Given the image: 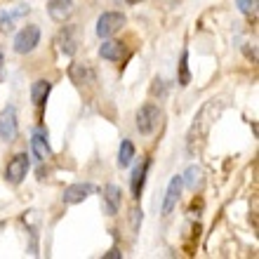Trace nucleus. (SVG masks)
<instances>
[{
    "mask_svg": "<svg viewBox=\"0 0 259 259\" xmlns=\"http://www.w3.org/2000/svg\"><path fill=\"white\" fill-rule=\"evenodd\" d=\"M219 113H222V102H219V99H210V102L196 113L193 125H191V130H189V137H186V151H189L191 156H198V153L203 151L205 142H207V135H210V127L214 125Z\"/></svg>",
    "mask_w": 259,
    "mask_h": 259,
    "instance_id": "nucleus-1",
    "label": "nucleus"
},
{
    "mask_svg": "<svg viewBox=\"0 0 259 259\" xmlns=\"http://www.w3.org/2000/svg\"><path fill=\"white\" fill-rule=\"evenodd\" d=\"M160 109H158L156 104H144L142 109L137 111V130H139V135H153L160 123Z\"/></svg>",
    "mask_w": 259,
    "mask_h": 259,
    "instance_id": "nucleus-2",
    "label": "nucleus"
},
{
    "mask_svg": "<svg viewBox=\"0 0 259 259\" xmlns=\"http://www.w3.org/2000/svg\"><path fill=\"white\" fill-rule=\"evenodd\" d=\"M38 42H40V28L35 24H28L14 38V52L17 55H28V52H33L38 48Z\"/></svg>",
    "mask_w": 259,
    "mask_h": 259,
    "instance_id": "nucleus-3",
    "label": "nucleus"
},
{
    "mask_svg": "<svg viewBox=\"0 0 259 259\" xmlns=\"http://www.w3.org/2000/svg\"><path fill=\"white\" fill-rule=\"evenodd\" d=\"M125 21L127 19H125L123 12H104L97 19V35L99 38H111L125 26Z\"/></svg>",
    "mask_w": 259,
    "mask_h": 259,
    "instance_id": "nucleus-4",
    "label": "nucleus"
},
{
    "mask_svg": "<svg viewBox=\"0 0 259 259\" xmlns=\"http://www.w3.org/2000/svg\"><path fill=\"white\" fill-rule=\"evenodd\" d=\"M28 167H31V160H28L26 153H17V156L7 163L5 167V179L10 184H21L28 175Z\"/></svg>",
    "mask_w": 259,
    "mask_h": 259,
    "instance_id": "nucleus-5",
    "label": "nucleus"
},
{
    "mask_svg": "<svg viewBox=\"0 0 259 259\" xmlns=\"http://www.w3.org/2000/svg\"><path fill=\"white\" fill-rule=\"evenodd\" d=\"M19 132V123H17V109L14 106H5L0 111V139L3 142H14Z\"/></svg>",
    "mask_w": 259,
    "mask_h": 259,
    "instance_id": "nucleus-6",
    "label": "nucleus"
},
{
    "mask_svg": "<svg viewBox=\"0 0 259 259\" xmlns=\"http://www.w3.org/2000/svg\"><path fill=\"white\" fill-rule=\"evenodd\" d=\"M31 151H33L35 160H50L52 158V149H50V139H48V130L45 127H35L31 132Z\"/></svg>",
    "mask_w": 259,
    "mask_h": 259,
    "instance_id": "nucleus-7",
    "label": "nucleus"
},
{
    "mask_svg": "<svg viewBox=\"0 0 259 259\" xmlns=\"http://www.w3.org/2000/svg\"><path fill=\"white\" fill-rule=\"evenodd\" d=\"M182 189H184L182 175L172 177L170 184H167V191H165V198H163V207H160L163 217H170L172 212H175V207H177V203H179V196H182Z\"/></svg>",
    "mask_w": 259,
    "mask_h": 259,
    "instance_id": "nucleus-8",
    "label": "nucleus"
},
{
    "mask_svg": "<svg viewBox=\"0 0 259 259\" xmlns=\"http://www.w3.org/2000/svg\"><path fill=\"white\" fill-rule=\"evenodd\" d=\"M68 78H71V82L82 88V85H92L97 80V73L88 62H75L68 66Z\"/></svg>",
    "mask_w": 259,
    "mask_h": 259,
    "instance_id": "nucleus-9",
    "label": "nucleus"
},
{
    "mask_svg": "<svg viewBox=\"0 0 259 259\" xmlns=\"http://www.w3.org/2000/svg\"><path fill=\"white\" fill-rule=\"evenodd\" d=\"M104 212L109 214V217H116L118 212H120V205H123V191H120V186L116 184H109L104 189Z\"/></svg>",
    "mask_w": 259,
    "mask_h": 259,
    "instance_id": "nucleus-10",
    "label": "nucleus"
},
{
    "mask_svg": "<svg viewBox=\"0 0 259 259\" xmlns=\"http://www.w3.org/2000/svg\"><path fill=\"white\" fill-rule=\"evenodd\" d=\"M57 45H59V52L66 57H73L75 50H78V28L75 26H64L57 35Z\"/></svg>",
    "mask_w": 259,
    "mask_h": 259,
    "instance_id": "nucleus-11",
    "label": "nucleus"
},
{
    "mask_svg": "<svg viewBox=\"0 0 259 259\" xmlns=\"http://www.w3.org/2000/svg\"><path fill=\"white\" fill-rule=\"evenodd\" d=\"M92 193H95V186L90 184V182H85V184H82V182H78V184H71L66 191H64L62 200L66 205H75V203H82V200H85V198H90Z\"/></svg>",
    "mask_w": 259,
    "mask_h": 259,
    "instance_id": "nucleus-12",
    "label": "nucleus"
},
{
    "mask_svg": "<svg viewBox=\"0 0 259 259\" xmlns=\"http://www.w3.org/2000/svg\"><path fill=\"white\" fill-rule=\"evenodd\" d=\"M48 14H50V19H55L57 24H64L73 14V0H50Z\"/></svg>",
    "mask_w": 259,
    "mask_h": 259,
    "instance_id": "nucleus-13",
    "label": "nucleus"
},
{
    "mask_svg": "<svg viewBox=\"0 0 259 259\" xmlns=\"http://www.w3.org/2000/svg\"><path fill=\"white\" fill-rule=\"evenodd\" d=\"M149 167H151V160H149V158H144L142 163L132 170L130 189H132V196H135V198L142 196V189H144V182H146V175H149Z\"/></svg>",
    "mask_w": 259,
    "mask_h": 259,
    "instance_id": "nucleus-14",
    "label": "nucleus"
},
{
    "mask_svg": "<svg viewBox=\"0 0 259 259\" xmlns=\"http://www.w3.org/2000/svg\"><path fill=\"white\" fill-rule=\"evenodd\" d=\"M125 55H127V48L120 40H106L99 48V57L106 62H120V59H125Z\"/></svg>",
    "mask_w": 259,
    "mask_h": 259,
    "instance_id": "nucleus-15",
    "label": "nucleus"
},
{
    "mask_svg": "<svg viewBox=\"0 0 259 259\" xmlns=\"http://www.w3.org/2000/svg\"><path fill=\"white\" fill-rule=\"evenodd\" d=\"M24 14H28V5H17L7 12H0V33H7L14 28V21L21 19Z\"/></svg>",
    "mask_w": 259,
    "mask_h": 259,
    "instance_id": "nucleus-16",
    "label": "nucleus"
},
{
    "mask_svg": "<svg viewBox=\"0 0 259 259\" xmlns=\"http://www.w3.org/2000/svg\"><path fill=\"white\" fill-rule=\"evenodd\" d=\"M50 92H52V82L50 80H35L33 82V88H31V102H33L35 109H42V106H45Z\"/></svg>",
    "mask_w": 259,
    "mask_h": 259,
    "instance_id": "nucleus-17",
    "label": "nucleus"
},
{
    "mask_svg": "<svg viewBox=\"0 0 259 259\" xmlns=\"http://www.w3.org/2000/svg\"><path fill=\"white\" fill-rule=\"evenodd\" d=\"M132 158H135V144L130 142V139H123L120 142V149H118V165L120 167H127L132 163Z\"/></svg>",
    "mask_w": 259,
    "mask_h": 259,
    "instance_id": "nucleus-18",
    "label": "nucleus"
},
{
    "mask_svg": "<svg viewBox=\"0 0 259 259\" xmlns=\"http://www.w3.org/2000/svg\"><path fill=\"white\" fill-rule=\"evenodd\" d=\"M200 177H203V172H200V167L198 165H191L189 170L182 175V182H184L189 189H196L198 184H200Z\"/></svg>",
    "mask_w": 259,
    "mask_h": 259,
    "instance_id": "nucleus-19",
    "label": "nucleus"
},
{
    "mask_svg": "<svg viewBox=\"0 0 259 259\" xmlns=\"http://www.w3.org/2000/svg\"><path fill=\"white\" fill-rule=\"evenodd\" d=\"M191 75H189V52H182V62H179V85H189Z\"/></svg>",
    "mask_w": 259,
    "mask_h": 259,
    "instance_id": "nucleus-20",
    "label": "nucleus"
},
{
    "mask_svg": "<svg viewBox=\"0 0 259 259\" xmlns=\"http://www.w3.org/2000/svg\"><path fill=\"white\" fill-rule=\"evenodd\" d=\"M238 3V10L243 14H247V17H252L254 12H257V0H236Z\"/></svg>",
    "mask_w": 259,
    "mask_h": 259,
    "instance_id": "nucleus-21",
    "label": "nucleus"
},
{
    "mask_svg": "<svg viewBox=\"0 0 259 259\" xmlns=\"http://www.w3.org/2000/svg\"><path fill=\"white\" fill-rule=\"evenodd\" d=\"M139 224H142V210H137V207H135V210H132V229L137 231V229H139Z\"/></svg>",
    "mask_w": 259,
    "mask_h": 259,
    "instance_id": "nucleus-22",
    "label": "nucleus"
},
{
    "mask_svg": "<svg viewBox=\"0 0 259 259\" xmlns=\"http://www.w3.org/2000/svg\"><path fill=\"white\" fill-rule=\"evenodd\" d=\"M118 257H120V250H118V247H111L109 252L104 254V259H118Z\"/></svg>",
    "mask_w": 259,
    "mask_h": 259,
    "instance_id": "nucleus-23",
    "label": "nucleus"
},
{
    "mask_svg": "<svg viewBox=\"0 0 259 259\" xmlns=\"http://www.w3.org/2000/svg\"><path fill=\"white\" fill-rule=\"evenodd\" d=\"M0 68H3V52H0Z\"/></svg>",
    "mask_w": 259,
    "mask_h": 259,
    "instance_id": "nucleus-24",
    "label": "nucleus"
}]
</instances>
